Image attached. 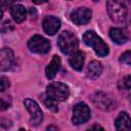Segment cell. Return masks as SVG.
Returning <instances> with one entry per match:
<instances>
[{
    "label": "cell",
    "instance_id": "cell-1",
    "mask_svg": "<svg viewBox=\"0 0 131 131\" xmlns=\"http://www.w3.org/2000/svg\"><path fill=\"white\" fill-rule=\"evenodd\" d=\"M83 41L86 45L90 46L98 56L103 57L108 54V46L95 32L87 31L83 35Z\"/></svg>",
    "mask_w": 131,
    "mask_h": 131
},
{
    "label": "cell",
    "instance_id": "cell-2",
    "mask_svg": "<svg viewBox=\"0 0 131 131\" xmlns=\"http://www.w3.org/2000/svg\"><path fill=\"white\" fill-rule=\"evenodd\" d=\"M106 10L114 23L123 24L127 18V8L121 0H107Z\"/></svg>",
    "mask_w": 131,
    "mask_h": 131
},
{
    "label": "cell",
    "instance_id": "cell-3",
    "mask_svg": "<svg viewBox=\"0 0 131 131\" xmlns=\"http://www.w3.org/2000/svg\"><path fill=\"white\" fill-rule=\"evenodd\" d=\"M58 47L63 54H71L78 49V38L75 34L69 31H63L58 36Z\"/></svg>",
    "mask_w": 131,
    "mask_h": 131
},
{
    "label": "cell",
    "instance_id": "cell-4",
    "mask_svg": "<svg viewBox=\"0 0 131 131\" xmlns=\"http://www.w3.org/2000/svg\"><path fill=\"white\" fill-rule=\"evenodd\" d=\"M46 95L56 101H63L70 96V89L61 82H52L46 87Z\"/></svg>",
    "mask_w": 131,
    "mask_h": 131
},
{
    "label": "cell",
    "instance_id": "cell-5",
    "mask_svg": "<svg viewBox=\"0 0 131 131\" xmlns=\"http://www.w3.org/2000/svg\"><path fill=\"white\" fill-rule=\"evenodd\" d=\"M28 47L34 53L43 54V53L49 52L51 45H50V42L46 38L39 36V35H35L29 40Z\"/></svg>",
    "mask_w": 131,
    "mask_h": 131
},
{
    "label": "cell",
    "instance_id": "cell-6",
    "mask_svg": "<svg viewBox=\"0 0 131 131\" xmlns=\"http://www.w3.org/2000/svg\"><path fill=\"white\" fill-rule=\"evenodd\" d=\"M90 118V108L84 102H79L73 107L72 122L75 125H81L87 122Z\"/></svg>",
    "mask_w": 131,
    "mask_h": 131
},
{
    "label": "cell",
    "instance_id": "cell-7",
    "mask_svg": "<svg viewBox=\"0 0 131 131\" xmlns=\"http://www.w3.org/2000/svg\"><path fill=\"white\" fill-rule=\"evenodd\" d=\"M24 104L27 107V110L29 111V113L31 114V119H30L31 125L38 126L43 120V113H42V110L40 108L39 104L31 98H26L24 101Z\"/></svg>",
    "mask_w": 131,
    "mask_h": 131
},
{
    "label": "cell",
    "instance_id": "cell-8",
    "mask_svg": "<svg viewBox=\"0 0 131 131\" xmlns=\"http://www.w3.org/2000/svg\"><path fill=\"white\" fill-rule=\"evenodd\" d=\"M92 15V11L89 8L86 7H79L76 8L74 11H72L71 13V19L74 24L78 25V26H82L87 24Z\"/></svg>",
    "mask_w": 131,
    "mask_h": 131
},
{
    "label": "cell",
    "instance_id": "cell-9",
    "mask_svg": "<svg viewBox=\"0 0 131 131\" xmlns=\"http://www.w3.org/2000/svg\"><path fill=\"white\" fill-rule=\"evenodd\" d=\"M14 63L13 51L10 48H2L0 53V69L2 72L8 71Z\"/></svg>",
    "mask_w": 131,
    "mask_h": 131
},
{
    "label": "cell",
    "instance_id": "cell-10",
    "mask_svg": "<svg viewBox=\"0 0 131 131\" xmlns=\"http://www.w3.org/2000/svg\"><path fill=\"white\" fill-rule=\"evenodd\" d=\"M43 30L47 35H54L60 28V20L52 15H48L43 20Z\"/></svg>",
    "mask_w": 131,
    "mask_h": 131
},
{
    "label": "cell",
    "instance_id": "cell-11",
    "mask_svg": "<svg viewBox=\"0 0 131 131\" xmlns=\"http://www.w3.org/2000/svg\"><path fill=\"white\" fill-rule=\"evenodd\" d=\"M115 127L119 131H131V118L130 116L122 112L115 121Z\"/></svg>",
    "mask_w": 131,
    "mask_h": 131
},
{
    "label": "cell",
    "instance_id": "cell-12",
    "mask_svg": "<svg viewBox=\"0 0 131 131\" xmlns=\"http://www.w3.org/2000/svg\"><path fill=\"white\" fill-rule=\"evenodd\" d=\"M110 37L115 43L120 44V45L126 43L129 39L127 31L121 28H112L110 30Z\"/></svg>",
    "mask_w": 131,
    "mask_h": 131
},
{
    "label": "cell",
    "instance_id": "cell-13",
    "mask_svg": "<svg viewBox=\"0 0 131 131\" xmlns=\"http://www.w3.org/2000/svg\"><path fill=\"white\" fill-rule=\"evenodd\" d=\"M84 61H85V54L84 52L79 51V50H76L75 52L71 53L70 58H69V62L71 67L76 71H81L83 69Z\"/></svg>",
    "mask_w": 131,
    "mask_h": 131
},
{
    "label": "cell",
    "instance_id": "cell-14",
    "mask_svg": "<svg viewBox=\"0 0 131 131\" xmlns=\"http://www.w3.org/2000/svg\"><path fill=\"white\" fill-rule=\"evenodd\" d=\"M60 64H61V62H60L59 56L54 55V56L52 57V59L50 60V62L48 63V66L46 67V69H45L46 77H47L48 79H53V78L56 76L57 72L59 71Z\"/></svg>",
    "mask_w": 131,
    "mask_h": 131
},
{
    "label": "cell",
    "instance_id": "cell-15",
    "mask_svg": "<svg viewBox=\"0 0 131 131\" xmlns=\"http://www.w3.org/2000/svg\"><path fill=\"white\" fill-rule=\"evenodd\" d=\"M101 72H102L101 63L97 60H92L89 62L88 67H87L86 76H87V78H89L91 80H95L100 76Z\"/></svg>",
    "mask_w": 131,
    "mask_h": 131
},
{
    "label": "cell",
    "instance_id": "cell-16",
    "mask_svg": "<svg viewBox=\"0 0 131 131\" xmlns=\"http://www.w3.org/2000/svg\"><path fill=\"white\" fill-rule=\"evenodd\" d=\"M10 13H11V16L14 19V21L17 23V24L23 23L26 19V16H27L26 8L20 4L13 5L10 9Z\"/></svg>",
    "mask_w": 131,
    "mask_h": 131
},
{
    "label": "cell",
    "instance_id": "cell-17",
    "mask_svg": "<svg viewBox=\"0 0 131 131\" xmlns=\"http://www.w3.org/2000/svg\"><path fill=\"white\" fill-rule=\"evenodd\" d=\"M93 102L97 105V107L102 108V110H107L112 105V101L110 98H107L104 94L102 93H96L92 97Z\"/></svg>",
    "mask_w": 131,
    "mask_h": 131
},
{
    "label": "cell",
    "instance_id": "cell-18",
    "mask_svg": "<svg viewBox=\"0 0 131 131\" xmlns=\"http://www.w3.org/2000/svg\"><path fill=\"white\" fill-rule=\"evenodd\" d=\"M119 88L123 90H130L131 89V75L125 76L119 82Z\"/></svg>",
    "mask_w": 131,
    "mask_h": 131
},
{
    "label": "cell",
    "instance_id": "cell-19",
    "mask_svg": "<svg viewBox=\"0 0 131 131\" xmlns=\"http://www.w3.org/2000/svg\"><path fill=\"white\" fill-rule=\"evenodd\" d=\"M44 103H45V105L49 108V110H51V111H53V112H57V101L56 100H54V99H52V98H50V97H46L45 99H44Z\"/></svg>",
    "mask_w": 131,
    "mask_h": 131
},
{
    "label": "cell",
    "instance_id": "cell-20",
    "mask_svg": "<svg viewBox=\"0 0 131 131\" xmlns=\"http://www.w3.org/2000/svg\"><path fill=\"white\" fill-rule=\"evenodd\" d=\"M120 61L124 64L131 66V51H125L120 56Z\"/></svg>",
    "mask_w": 131,
    "mask_h": 131
},
{
    "label": "cell",
    "instance_id": "cell-21",
    "mask_svg": "<svg viewBox=\"0 0 131 131\" xmlns=\"http://www.w3.org/2000/svg\"><path fill=\"white\" fill-rule=\"evenodd\" d=\"M0 84H1V91H5L9 87V81L6 77H1L0 79Z\"/></svg>",
    "mask_w": 131,
    "mask_h": 131
},
{
    "label": "cell",
    "instance_id": "cell-22",
    "mask_svg": "<svg viewBox=\"0 0 131 131\" xmlns=\"http://www.w3.org/2000/svg\"><path fill=\"white\" fill-rule=\"evenodd\" d=\"M35 4H42V3H45V2H47L48 0H32Z\"/></svg>",
    "mask_w": 131,
    "mask_h": 131
},
{
    "label": "cell",
    "instance_id": "cell-23",
    "mask_svg": "<svg viewBox=\"0 0 131 131\" xmlns=\"http://www.w3.org/2000/svg\"><path fill=\"white\" fill-rule=\"evenodd\" d=\"M10 1H11V2H13V1H15V0H10Z\"/></svg>",
    "mask_w": 131,
    "mask_h": 131
},
{
    "label": "cell",
    "instance_id": "cell-24",
    "mask_svg": "<svg viewBox=\"0 0 131 131\" xmlns=\"http://www.w3.org/2000/svg\"><path fill=\"white\" fill-rule=\"evenodd\" d=\"M94 1H96V0H94Z\"/></svg>",
    "mask_w": 131,
    "mask_h": 131
}]
</instances>
